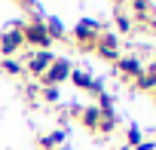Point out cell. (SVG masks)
<instances>
[{
  "instance_id": "cell-1",
  "label": "cell",
  "mask_w": 156,
  "mask_h": 150,
  "mask_svg": "<svg viewBox=\"0 0 156 150\" xmlns=\"http://www.w3.org/2000/svg\"><path fill=\"white\" fill-rule=\"evenodd\" d=\"M22 37H25V46L31 52L37 49H49L52 46V37L46 31V16H28L22 22Z\"/></svg>"
},
{
  "instance_id": "cell-2",
  "label": "cell",
  "mask_w": 156,
  "mask_h": 150,
  "mask_svg": "<svg viewBox=\"0 0 156 150\" xmlns=\"http://www.w3.org/2000/svg\"><path fill=\"white\" fill-rule=\"evenodd\" d=\"M101 31H104V25H101V22H95V19L83 16L80 22H76V28H73V40H70V43L80 49V52H95V43H98Z\"/></svg>"
},
{
  "instance_id": "cell-3",
  "label": "cell",
  "mask_w": 156,
  "mask_h": 150,
  "mask_svg": "<svg viewBox=\"0 0 156 150\" xmlns=\"http://www.w3.org/2000/svg\"><path fill=\"white\" fill-rule=\"evenodd\" d=\"M70 70H73L70 58H64V55H55V58H52V64H49V70L43 73V77H40L37 83H40V86H61L64 80H70Z\"/></svg>"
},
{
  "instance_id": "cell-4",
  "label": "cell",
  "mask_w": 156,
  "mask_h": 150,
  "mask_svg": "<svg viewBox=\"0 0 156 150\" xmlns=\"http://www.w3.org/2000/svg\"><path fill=\"white\" fill-rule=\"evenodd\" d=\"M22 49H25V37H22V22H19V25H12V28H6L0 34V55L16 58Z\"/></svg>"
},
{
  "instance_id": "cell-5",
  "label": "cell",
  "mask_w": 156,
  "mask_h": 150,
  "mask_svg": "<svg viewBox=\"0 0 156 150\" xmlns=\"http://www.w3.org/2000/svg\"><path fill=\"white\" fill-rule=\"evenodd\" d=\"M95 52H98L104 61H116V58L122 55V40H119L110 28H104L101 37H98V43H95Z\"/></svg>"
},
{
  "instance_id": "cell-6",
  "label": "cell",
  "mask_w": 156,
  "mask_h": 150,
  "mask_svg": "<svg viewBox=\"0 0 156 150\" xmlns=\"http://www.w3.org/2000/svg\"><path fill=\"white\" fill-rule=\"evenodd\" d=\"M113 64H116V73H119L122 80H129V83H135V80L141 77V73H144V58H141L138 52L119 55V58H116Z\"/></svg>"
},
{
  "instance_id": "cell-7",
  "label": "cell",
  "mask_w": 156,
  "mask_h": 150,
  "mask_svg": "<svg viewBox=\"0 0 156 150\" xmlns=\"http://www.w3.org/2000/svg\"><path fill=\"white\" fill-rule=\"evenodd\" d=\"M52 52L49 49H37V52H28V58H22V64H25V73H31L34 80H40L43 73L49 70V64H52Z\"/></svg>"
},
{
  "instance_id": "cell-8",
  "label": "cell",
  "mask_w": 156,
  "mask_h": 150,
  "mask_svg": "<svg viewBox=\"0 0 156 150\" xmlns=\"http://www.w3.org/2000/svg\"><path fill=\"white\" fill-rule=\"evenodd\" d=\"M113 34L119 37V34H132L135 31V19L129 16V9L122 6V3H113Z\"/></svg>"
},
{
  "instance_id": "cell-9",
  "label": "cell",
  "mask_w": 156,
  "mask_h": 150,
  "mask_svg": "<svg viewBox=\"0 0 156 150\" xmlns=\"http://www.w3.org/2000/svg\"><path fill=\"white\" fill-rule=\"evenodd\" d=\"M138 92H156V61H144V73L132 83Z\"/></svg>"
},
{
  "instance_id": "cell-10",
  "label": "cell",
  "mask_w": 156,
  "mask_h": 150,
  "mask_svg": "<svg viewBox=\"0 0 156 150\" xmlns=\"http://www.w3.org/2000/svg\"><path fill=\"white\" fill-rule=\"evenodd\" d=\"M64 138H67L64 129H52L49 135H43V138L37 141V147H40V150H58V147H64Z\"/></svg>"
},
{
  "instance_id": "cell-11",
  "label": "cell",
  "mask_w": 156,
  "mask_h": 150,
  "mask_svg": "<svg viewBox=\"0 0 156 150\" xmlns=\"http://www.w3.org/2000/svg\"><path fill=\"white\" fill-rule=\"evenodd\" d=\"M46 31H49L52 43H64V25L58 16H46Z\"/></svg>"
},
{
  "instance_id": "cell-12",
  "label": "cell",
  "mask_w": 156,
  "mask_h": 150,
  "mask_svg": "<svg viewBox=\"0 0 156 150\" xmlns=\"http://www.w3.org/2000/svg\"><path fill=\"white\" fill-rule=\"evenodd\" d=\"M0 70H3L6 77H22V73H25V64H22L19 55H16V58H0Z\"/></svg>"
},
{
  "instance_id": "cell-13",
  "label": "cell",
  "mask_w": 156,
  "mask_h": 150,
  "mask_svg": "<svg viewBox=\"0 0 156 150\" xmlns=\"http://www.w3.org/2000/svg\"><path fill=\"white\" fill-rule=\"evenodd\" d=\"M40 101H43V104H61L58 86H40Z\"/></svg>"
},
{
  "instance_id": "cell-14",
  "label": "cell",
  "mask_w": 156,
  "mask_h": 150,
  "mask_svg": "<svg viewBox=\"0 0 156 150\" xmlns=\"http://www.w3.org/2000/svg\"><path fill=\"white\" fill-rule=\"evenodd\" d=\"M141 141H144L141 129H138V126H129V129H126V150H135Z\"/></svg>"
},
{
  "instance_id": "cell-15",
  "label": "cell",
  "mask_w": 156,
  "mask_h": 150,
  "mask_svg": "<svg viewBox=\"0 0 156 150\" xmlns=\"http://www.w3.org/2000/svg\"><path fill=\"white\" fill-rule=\"evenodd\" d=\"M58 150H67V147H58Z\"/></svg>"
},
{
  "instance_id": "cell-16",
  "label": "cell",
  "mask_w": 156,
  "mask_h": 150,
  "mask_svg": "<svg viewBox=\"0 0 156 150\" xmlns=\"http://www.w3.org/2000/svg\"><path fill=\"white\" fill-rule=\"evenodd\" d=\"M153 98H156V92H153Z\"/></svg>"
}]
</instances>
